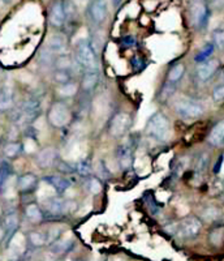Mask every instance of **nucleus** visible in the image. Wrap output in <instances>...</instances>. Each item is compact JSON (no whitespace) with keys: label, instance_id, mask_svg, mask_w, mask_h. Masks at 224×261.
<instances>
[{"label":"nucleus","instance_id":"nucleus-38","mask_svg":"<svg viewBox=\"0 0 224 261\" xmlns=\"http://www.w3.org/2000/svg\"><path fill=\"white\" fill-rule=\"evenodd\" d=\"M88 188L92 193L98 195L102 191V180H99L97 176H90L88 181Z\"/></svg>","mask_w":224,"mask_h":261},{"label":"nucleus","instance_id":"nucleus-17","mask_svg":"<svg viewBox=\"0 0 224 261\" xmlns=\"http://www.w3.org/2000/svg\"><path fill=\"white\" fill-rule=\"evenodd\" d=\"M44 180L47 181L48 186H51L58 195H63L72 186L71 180L63 174H53V175L46 176Z\"/></svg>","mask_w":224,"mask_h":261},{"label":"nucleus","instance_id":"nucleus-20","mask_svg":"<svg viewBox=\"0 0 224 261\" xmlns=\"http://www.w3.org/2000/svg\"><path fill=\"white\" fill-rule=\"evenodd\" d=\"M207 143L211 146H219L223 145L224 143V123L219 122L218 124H215L212 127V129L210 130L209 136H207Z\"/></svg>","mask_w":224,"mask_h":261},{"label":"nucleus","instance_id":"nucleus-7","mask_svg":"<svg viewBox=\"0 0 224 261\" xmlns=\"http://www.w3.org/2000/svg\"><path fill=\"white\" fill-rule=\"evenodd\" d=\"M130 125H132V118L129 114L118 113L109 122V134L116 139H120L130 129Z\"/></svg>","mask_w":224,"mask_h":261},{"label":"nucleus","instance_id":"nucleus-11","mask_svg":"<svg viewBox=\"0 0 224 261\" xmlns=\"http://www.w3.org/2000/svg\"><path fill=\"white\" fill-rule=\"evenodd\" d=\"M34 160H36L37 166H38L39 169L47 170L55 165L56 160H58V154H56L55 149L47 146V148H43L41 149V150L37 151Z\"/></svg>","mask_w":224,"mask_h":261},{"label":"nucleus","instance_id":"nucleus-37","mask_svg":"<svg viewBox=\"0 0 224 261\" xmlns=\"http://www.w3.org/2000/svg\"><path fill=\"white\" fill-rule=\"evenodd\" d=\"M212 101L215 102V103H221L224 101V85L223 83H220L219 85L214 86V89H212L211 93Z\"/></svg>","mask_w":224,"mask_h":261},{"label":"nucleus","instance_id":"nucleus-29","mask_svg":"<svg viewBox=\"0 0 224 261\" xmlns=\"http://www.w3.org/2000/svg\"><path fill=\"white\" fill-rule=\"evenodd\" d=\"M52 77L53 80H55V83L60 84V85H64V84L73 80V77H72V72L67 71V69H53Z\"/></svg>","mask_w":224,"mask_h":261},{"label":"nucleus","instance_id":"nucleus-34","mask_svg":"<svg viewBox=\"0 0 224 261\" xmlns=\"http://www.w3.org/2000/svg\"><path fill=\"white\" fill-rule=\"evenodd\" d=\"M95 174H97V178L99 179V180H108V179L111 178V172L107 169L104 161H99V162H98V166L97 169H95Z\"/></svg>","mask_w":224,"mask_h":261},{"label":"nucleus","instance_id":"nucleus-23","mask_svg":"<svg viewBox=\"0 0 224 261\" xmlns=\"http://www.w3.org/2000/svg\"><path fill=\"white\" fill-rule=\"evenodd\" d=\"M13 107V92L8 86L0 88V111H9Z\"/></svg>","mask_w":224,"mask_h":261},{"label":"nucleus","instance_id":"nucleus-30","mask_svg":"<svg viewBox=\"0 0 224 261\" xmlns=\"http://www.w3.org/2000/svg\"><path fill=\"white\" fill-rule=\"evenodd\" d=\"M214 51H215V46L212 45V43H206L204 47L201 48L200 53H198L197 55L194 57V62H197V63L205 62V60H207L209 58L212 57Z\"/></svg>","mask_w":224,"mask_h":261},{"label":"nucleus","instance_id":"nucleus-41","mask_svg":"<svg viewBox=\"0 0 224 261\" xmlns=\"http://www.w3.org/2000/svg\"><path fill=\"white\" fill-rule=\"evenodd\" d=\"M4 239V228L3 225H2V220H0V241H3Z\"/></svg>","mask_w":224,"mask_h":261},{"label":"nucleus","instance_id":"nucleus-36","mask_svg":"<svg viewBox=\"0 0 224 261\" xmlns=\"http://www.w3.org/2000/svg\"><path fill=\"white\" fill-rule=\"evenodd\" d=\"M53 55H55V54L51 53L47 47L42 48V51L39 53V62L44 65H52L53 59H55V57H53Z\"/></svg>","mask_w":224,"mask_h":261},{"label":"nucleus","instance_id":"nucleus-5","mask_svg":"<svg viewBox=\"0 0 224 261\" xmlns=\"http://www.w3.org/2000/svg\"><path fill=\"white\" fill-rule=\"evenodd\" d=\"M176 114L180 116L183 120H197L201 116L204 115V106L202 103L195 99H189V98H185V99H180L177 102L176 106Z\"/></svg>","mask_w":224,"mask_h":261},{"label":"nucleus","instance_id":"nucleus-35","mask_svg":"<svg viewBox=\"0 0 224 261\" xmlns=\"http://www.w3.org/2000/svg\"><path fill=\"white\" fill-rule=\"evenodd\" d=\"M212 45L215 46V48H219V50L224 48V30L221 28L212 32Z\"/></svg>","mask_w":224,"mask_h":261},{"label":"nucleus","instance_id":"nucleus-6","mask_svg":"<svg viewBox=\"0 0 224 261\" xmlns=\"http://www.w3.org/2000/svg\"><path fill=\"white\" fill-rule=\"evenodd\" d=\"M202 228V223L198 220L195 216H189L175 227V232L180 235L181 238L185 239H190V238H195L201 232Z\"/></svg>","mask_w":224,"mask_h":261},{"label":"nucleus","instance_id":"nucleus-27","mask_svg":"<svg viewBox=\"0 0 224 261\" xmlns=\"http://www.w3.org/2000/svg\"><path fill=\"white\" fill-rule=\"evenodd\" d=\"M51 251L56 255H62V253L68 252L69 249L72 248V244H73V241L71 239H56L53 243H51Z\"/></svg>","mask_w":224,"mask_h":261},{"label":"nucleus","instance_id":"nucleus-28","mask_svg":"<svg viewBox=\"0 0 224 261\" xmlns=\"http://www.w3.org/2000/svg\"><path fill=\"white\" fill-rule=\"evenodd\" d=\"M74 171H76L80 176H82V178H89V176H92L93 172L92 163H90L89 160L80 161V162L77 163V166L74 167Z\"/></svg>","mask_w":224,"mask_h":261},{"label":"nucleus","instance_id":"nucleus-9","mask_svg":"<svg viewBox=\"0 0 224 261\" xmlns=\"http://www.w3.org/2000/svg\"><path fill=\"white\" fill-rule=\"evenodd\" d=\"M2 225L4 228V239L6 241H11L13 235L17 231L18 225H20V217L16 209H9L4 213L3 218H2Z\"/></svg>","mask_w":224,"mask_h":261},{"label":"nucleus","instance_id":"nucleus-2","mask_svg":"<svg viewBox=\"0 0 224 261\" xmlns=\"http://www.w3.org/2000/svg\"><path fill=\"white\" fill-rule=\"evenodd\" d=\"M170 130H171V123L163 113L154 114L149 119L148 125H146L148 135L156 141H165L170 136Z\"/></svg>","mask_w":224,"mask_h":261},{"label":"nucleus","instance_id":"nucleus-25","mask_svg":"<svg viewBox=\"0 0 224 261\" xmlns=\"http://www.w3.org/2000/svg\"><path fill=\"white\" fill-rule=\"evenodd\" d=\"M184 73H185V65L183 64V63H176V64H174L170 68V71H168V74H167V83L170 84H177L179 81L183 79Z\"/></svg>","mask_w":224,"mask_h":261},{"label":"nucleus","instance_id":"nucleus-31","mask_svg":"<svg viewBox=\"0 0 224 261\" xmlns=\"http://www.w3.org/2000/svg\"><path fill=\"white\" fill-rule=\"evenodd\" d=\"M210 243L212 244V246L215 247H219L223 244V241H224V230L221 226H219L218 228H214L211 232H210Z\"/></svg>","mask_w":224,"mask_h":261},{"label":"nucleus","instance_id":"nucleus-3","mask_svg":"<svg viewBox=\"0 0 224 261\" xmlns=\"http://www.w3.org/2000/svg\"><path fill=\"white\" fill-rule=\"evenodd\" d=\"M76 63L82 68V71L98 69L97 54L88 39H82L78 42L76 48Z\"/></svg>","mask_w":224,"mask_h":261},{"label":"nucleus","instance_id":"nucleus-13","mask_svg":"<svg viewBox=\"0 0 224 261\" xmlns=\"http://www.w3.org/2000/svg\"><path fill=\"white\" fill-rule=\"evenodd\" d=\"M210 18V9L207 4L197 3L193 9V22L195 29L202 30L207 27Z\"/></svg>","mask_w":224,"mask_h":261},{"label":"nucleus","instance_id":"nucleus-22","mask_svg":"<svg viewBox=\"0 0 224 261\" xmlns=\"http://www.w3.org/2000/svg\"><path fill=\"white\" fill-rule=\"evenodd\" d=\"M25 216L32 223H41L44 220V213L39 205L36 202H30L25 208Z\"/></svg>","mask_w":224,"mask_h":261},{"label":"nucleus","instance_id":"nucleus-43","mask_svg":"<svg viewBox=\"0 0 224 261\" xmlns=\"http://www.w3.org/2000/svg\"><path fill=\"white\" fill-rule=\"evenodd\" d=\"M2 2H3V3H6V4H8V3H11L12 0H2Z\"/></svg>","mask_w":224,"mask_h":261},{"label":"nucleus","instance_id":"nucleus-19","mask_svg":"<svg viewBox=\"0 0 224 261\" xmlns=\"http://www.w3.org/2000/svg\"><path fill=\"white\" fill-rule=\"evenodd\" d=\"M99 81V71L98 69H86L82 73V80H81V89L83 92L89 93L95 89Z\"/></svg>","mask_w":224,"mask_h":261},{"label":"nucleus","instance_id":"nucleus-16","mask_svg":"<svg viewBox=\"0 0 224 261\" xmlns=\"http://www.w3.org/2000/svg\"><path fill=\"white\" fill-rule=\"evenodd\" d=\"M68 204L69 202L64 201L60 196H52L46 201V209L51 216L60 217L68 213Z\"/></svg>","mask_w":224,"mask_h":261},{"label":"nucleus","instance_id":"nucleus-1","mask_svg":"<svg viewBox=\"0 0 224 261\" xmlns=\"http://www.w3.org/2000/svg\"><path fill=\"white\" fill-rule=\"evenodd\" d=\"M42 114V106L41 101L38 99H27L24 103L21 105L18 110H15L12 113V120L13 123L17 124H25L29 125L33 122H36L37 119L41 116Z\"/></svg>","mask_w":224,"mask_h":261},{"label":"nucleus","instance_id":"nucleus-18","mask_svg":"<svg viewBox=\"0 0 224 261\" xmlns=\"http://www.w3.org/2000/svg\"><path fill=\"white\" fill-rule=\"evenodd\" d=\"M67 46H68V42H67L64 34L55 33V34L48 37L46 47L53 54H65L67 53Z\"/></svg>","mask_w":224,"mask_h":261},{"label":"nucleus","instance_id":"nucleus-10","mask_svg":"<svg viewBox=\"0 0 224 261\" xmlns=\"http://www.w3.org/2000/svg\"><path fill=\"white\" fill-rule=\"evenodd\" d=\"M65 21H67V9H65L64 3L62 0H56L52 3L48 12V22L52 28L60 29L64 27Z\"/></svg>","mask_w":224,"mask_h":261},{"label":"nucleus","instance_id":"nucleus-21","mask_svg":"<svg viewBox=\"0 0 224 261\" xmlns=\"http://www.w3.org/2000/svg\"><path fill=\"white\" fill-rule=\"evenodd\" d=\"M24 153V144L20 141H9L3 146V154L7 160H16Z\"/></svg>","mask_w":224,"mask_h":261},{"label":"nucleus","instance_id":"nucleus-8","mask_svg":"<svg viewBox=\"0 0 224 261\" xmlns=\"http://www.w3.org/2000/svg\"><path fill=\"white\" fill-rule=\"evenodd\" d=\"M108 13L106 0H92V3L88 7V16L93 24L100 25L104 22Z\"/></svg>","mask_w":224,"mask_h":261},{"label":"nucleus","instance_id":"nucleus-32","mask_svg":"<svg viewBox=\"0 0 224 261\" xmlns=\"http://www.w3.org/2000/svg\"><path fill=\"white\" fill-rule=\"evenodd\" d=\"M27 241L33 247H42L46 244V235L39 231H32L27 235Z\"/></svg>","mask_w":224,"mask_h":261},{"label":"nucleus","instance_id":"nucleus-4","mask_svg":"<svg viewBox=\"0 0 224 261\" xmlns=\"http://www.w3.org/2000/svg\"><path fill=\"white\" fill-rule=\"evenodd\" d=\"M48 123L55 128H64L72 120V111L64 101H56L51 105L47 114Z\"/></svg>","mask_w":224,"mask_h":261},{"label":"nucleus","instance_id":"nucleus-24","mask_svg":"<svg viewBox=\"0 0 224 261\" xmlns=\"http://www.w3.org/2000/svg\"><path fill=\"white\" fill-rule=\"evenodd\" d=\"M73 65H74V60L72 59L71 55H68V54L65 53V54H59V57H55L52 67L55 69H67V71L73 72Z\"/></svg>","mask_w":224,"mask_h":261},{"label":"nucleus","instance_id":"nucleus-14","mask_svg":"<svg viewBox=\"0 0 224 261\" xmlns=\"http://www.w3.org/2000/svg\"><path fill=\"white\" fill-rule=\"evenodd\" d=\"M116 158H118L119 166L121 170H129L133 166V148L130 144H121L116 151Z\"/></svg>","mask_w":224,"mask_h":261},{"label":"nucleus","instance_id":"nucleus-26","mask_svg":"<svg viewBox=\"0 0 224 261\" xmlns=\"http://www.w3.org/2000/svg\"><path fill=\"white\" fill-rule=\"evenodd\" d=\"M13 170L11 163L7 160L0 161V191L3 190V187L6 186V183L8 181V179L12 176Z\"/></svg>","mask_w":224,"mask_h":261},{"label":"nucleus","instance_id":"nucleus-33","mask_svg":"<svg viewBox=\"0 0 224 261\" xmlns=\"http://www.w3.org/2000/svg\"><path fill=\"white\" fill-rule=\"evenodd\" d=\"M209 155L205 154V153L197 158V161H195V172L198 175H204L206 172L207 167H209Z\"/></svg>","mask_w":224,"mask_h":261},{"label":"nucleus","instance_id":"nucleus-39","mask_svg":"<svg viewBox=\"0 0 224 261\" xmlns=\"http://www.w3.org/2000/svg\"><path fill=\"white\" fill-rule=\"evenodd\" d=\"M53 166H55L56 169H58V171H60V174H63V175H65V174H71L72 171H74V169H72L68 163L64 162V161L56 160V162Z\"/></svg>","mask_w":224,"mask_h":261},{"label":"nucleus","instance_id":"nucleus-15","mask_svg":"<svg viewBox=\"0 0 224 261\" xmlns=\"http://www.w3.org/2000/svg\"><path fill=\"white\" fill-rule=\"evenodd\" d=\"M38 186V178L33 172H25L17 178V190L21 195L32 193Z\"/></svg>","mask_w":224,"mask_h":261},{"label":"nucleus","instance_id":"nucleus-12","mask_svg":"<svg viewBox=\"0 0 224 261\" xmlns=\"http://www.w3.org/2000/svg\"><path fill=\"white\" fill-rule=\"evenodd\" d=\"M219 68V62L214 58H209L205 62L200 63V67L197 68V77L200 79L201 81H209L210 79L214 77L215 73L218 72Z\"/></svg>","mask_w":224,"mask_h":261},{"label":"nucleus","instance_id":"nucleus-40","mask_svg":"<svg viewBox=\"0 0 224 261\" xmlns=\"http://www.w3.org/2000/svg\"><path fill=\"white\" fill-rule=\"evenodd\" d=\"M221 166H223V155H220V157H219L218 165H215V167H214V174H218V172L220 171Z\"/></svg>","mask_w":224,"mask_h":261},{"label":"nucleus","instance_id":"nucleus-42","mask_svg":"<svg viewBox=\"0 0 224 261\" xmlns=\"http://www.w3.org/2000/svg\"><path fill=\"white\" fill-rule=\"evenodd\" d=\"M112 3H114V6L115 7H119L121 3V0H112Z\"/></svg>","mask_w":224,"mask_h":261}]
</instances>
